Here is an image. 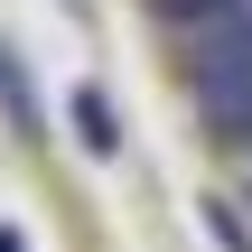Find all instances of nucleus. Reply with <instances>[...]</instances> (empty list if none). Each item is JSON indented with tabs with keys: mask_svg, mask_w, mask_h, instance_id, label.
Instances as JSON below:
<instances>
[{
	"mask_svg": "<svg viewBox=\"0 0 252 252\" xmlns=\"http://www.w3.org/2000/svg\"><path fill=\"white\" fill-rule=\"evenodd\" d=\"M0 112H9L19 131H37V103H28V75H19V56H0Z\"/></svg>",
	"mask_w": 252,
	"mask_h": 252,
	"instance_id": "f257e3e1",
	"label": "nucleus"
},
{
	"mask_svg": "<svg viewBox=\"0 0 252 252\" xmlns=\"http://www.w3.org/2000/svg\"><path fill=\"white\" fill-rule=\"evenodd\" d=\"M75 122H84L94 150H112V112H103V94H75Z\"/></svg>",
	"mask_w": 252,
	"mask_h": 252,
	"instance_id": "f03ea898",
	"label": "nucleus"
},
{
	"mask_svg": "<svg viewBox=\"0 0 252 252\" xmlns=\"http://www.w3.org/2000/svg\"><path fill=\"white\" fill-rule=\"evenodd\" d=\"M159 9H168V19H187V28H215L234 0H159Z\"/></svg>",
	"mask_w": 252,
	"mask_h": 252,
	"instance_id": "7ed1b4c3",
	"label": "nucleus"
}]
</instances>
